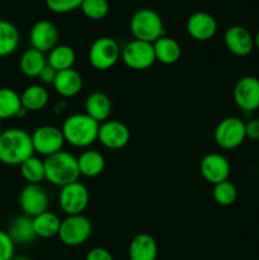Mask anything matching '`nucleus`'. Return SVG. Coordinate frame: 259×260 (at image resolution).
I'll return each mask as SVG.
<instances>
[{"mask_svg": "<svg viewBox=\"0 0 259 260\" xmlns=\"http://www.w3.org/2000/svg\"><path fill=\"white\" fill-rule=\"evenodd\" d=\"M85 260H114V258L107 249L93 248L88 251Z\"/></svg>", "mask_w": 259, "mask_h": 260, "instance_id": "35", "label": "nucleus"}, {"mask_svg": "<svg viewBox=\"0 0 259 260\" xmlns=\"http://www.w3.org/2000/svg\"><path fill=\"white\" fill-rule=\"evenodd\" d=\"M58 203L68 216L83 215L89 203V190L83 183L74 182L61 187L58 194Z\"/></svg>", "mask_w": 259, "mask_h": 260, "instance_id": "9", "label": "nucleus"}, {"mask_svg": "<svg viewBox=\"0 0 259 260\" xmlns=\"http://www.w3.org/2000/svg\"><path fill=\"white\" fill-rule=\"evenodd\" d=\"M234 102L240 109L253 112L259 108V79L244 76L234 86Z\"/></svg>", "mask_w": 259, "mask_h": 260, "instance_id": "12", "label": "nucleus"}, {"mask_svg": "<svg viewBox=\"0 0 259 260\" xmlns=\"http://www.w3.org/2000/svg\"><path fill=\"white\" fill-rule=\"evenodd\" d=\"M8 234L14 241V244H20V245H27L35 241L37 238L33 229V218L23 215L19 217L14 218L10 223Z\"/></svg>", "mask_w": 259, "mask_h": 260, "instance_id": "22", "label": "nucleus"}, {"mask_svg": "<svg viewBox=\"0 0 259 260\" xmlns=\"http://www.w3.org/2000/svg\"><path fill=\"white\" fill-rule=\"evenodd\" d=\"M81 3L83 0H46V5L48 9L53 13H58V14L78 9L81 7Z\"/></svg>", "mask_w": 259, "mask_h": 260, "instance_id": "33", "label": "nucleus"}, {"mask_svg": "<svg viewBox=\"0 0 259 260\" xmlns=\"http://www.w3.org/2000/svg\"><path fill=\"white\" fill-rule=\"evenodd\" d=\"M254 43H255V47L259 50V30L255 35V37H254Z\"/></svg>", "mask_w": 259, "mask_h": 260, "instance_id": "38", "label": "nucleus"}, {"mask_svg": "<svg viewBox=\"0 0 259 260\" xmlns=\"http://www.w3.org/2000/svg\"><path fill=\"white\" fill-rule=\"evenodd\" d=\"M29 42L32 48L41 52H50L57 46L58 29L50 20H38L35 23L29 33Z\"/></svg>", "mask_w": 259, "mask_h": 260, "instance_id": "14", "label": "nucleus"}, {"mask_svg": "<svg viewBox=\"0 0 259 260\" xmlns=\"http://www.w3.org/2000/svg\"><path fill=\"white\" fill-rule=\"evenodd\" d=\"M121 57L124 65L132 70H146L156 61L152 43L139 40L126 43L121 50Z\"/></svg>", "mask_w": 259, "mask_h": 260, "instance_id": "7", "label": "nucleus"}, {"mask_svg": "<svg viewBox=\"0 0 259 260\" xmlns=\"http://www.w3.org/2000/svg\"><path fill=\"white\" fill-rule=\"evenodd\" d=\"M56 74H57V71L55 70V69L51 68L50 65H46L45 69H43L42 71H41L40 74V80L42 81L43 84H53V81H55V78H56Z\"/></svg>", "mask_w": 259, "mask_h": 260, "instance_id": "37", "label": "nucleus"}, {"mask_svg": "<svg viewBox=\"0 0 259 260\" xmlns=\"http://www.w3.org/2000/svg\"><path fill=\"white\" fill-rule=\"evenodd\" d=\"M15 244L8 231L0 230V260H12L14 258Z\"/></svg>", "mask_w": 259, "mask_h": 260, "instance_id": "34", "label": "nucleus"}, {"mask_svg": "<svg viewBox=\"0 0 259 260\" xmlns=\"http://www.w3.org/2000/svg\"><path fill=\"white\" fill-rule=\"evenodd\" d=\"M19 167L20 174L28 184H40L42 180L46 179L45 161L36 157L35 155L28 157Z\"/></svg>", "mask_w": 259, "mask_h": 260, "instance_id": "30", "label": "nucleus"}, {"mask_svg": "<svg viewBox=\"0 0 259 260\" xmlns=\"http://www.w3.org/2000/svg\"><path fill=\"white\" fill-rule=\"evenodd\" d=\"M19 46V32L12 22L0 19V57L14 52Z\"/></svg>", "mask_w": 259, "mask_h": 260, "instance_id": "27", "label": "nucleus"}, {"mask_svg": "<svg viewBox=\"0 0 259 260\" xmlns=\"http://www.w3.org/2000/svg\"><path fill=\"white\" fill-rule=\"evenodd\" d=\"M22 108L20 95L10 88H0V119L17 117Z\"/></svg>", "mask_w": 259, "mask_h": 260, "instance_id": "29", "label": "nucleus"}, {"mask_svg": "<svg viewBox=\"0 0 259 260\" xmlns=\"http://www.w3.org/2000/svg\"><path fill=\"white\" fill-rule=\"evenodd\" d=\"M226 48L235 56H248L255 47L254 37L243 25H231L223 36Z\"/></svg>", "mask_w": 259, "mask_h": 260, "instance_id": "16", "label": "nucleus"}, {"mask_svg": "<svg viewBox=\"0 0 259 260\" xmlns=\"http://www.w3.org/2000/svg\"><path fill=\"white\" fill-rule=\"evenodd\" d=\"M91 231L93 226L88 217L84 215H73L61 221L57 236L65 245L79 246L90 238Z\"/></svg>", "mask_w": 259, "mask_h": 260, "instance_id": "5", "label": "nucleus"}, {"mask_svg": "<svg viewBox=\"0 0 259 260\" xmlns=\"http://www.w3.org/2000/svg\"><path fill=\"white\" fill-rule=\"evenodd\" d=\"M12 260H30V259L27 258V256H14Z\"/></svg>", "mask_w": 259, "mask_h": 260, "instance_id": "39", "label": "nucleus"}, {"mask_svg": "<svg viewBox=\"0 0 259 260\" xmlns=\"http://www.w3.org/2000/svg\"><path fill=\"white\" fill-rule=\"evenodd\" d=\"M46 180L57 187H65L74 182H78L80 177L78 157L68 151H58L50 155L45 160Z\"/></svg>", "mask_w": 259, "mask_h": 260, "instance_id": "3", "label": "nucleus"}, {"mask_svg": "<svg viewBox=\"0 0 259 260\" xmlns=\"http://www.w3.org/2000/svg\"><path fill=\"white\" fill-rule=\"evenodd\" d=\"M84 108H85V113L94 121L103 123L108 119L112 112L111 98L103 91H94L86 96Z\"/></svg>", "mask_w": 259, "mask_h": 260, "instance_id": "20", "label": "nucleus"}, {"mask_svg": "<svg viewBox=\"0 0 259 260\" xmlns=\"http://www.w3.org/2000/svg\"><path fill=\"white\" fill-rule=\"evenodd\" d=\"M155 51V57L156 61L164 63V65H173L178 62V60L182 56V48L180 45L172 37L163 36L159 40L152 43Z\"/></svg>", "mask_w": 259, "mask_h": 260, "instance_id": "21", "label": "nucleus"}, {"mask_svg": "<svg viewBox=\"0 0 259 260\" xmlns=\"http://www.w3.org/2000/svg\"><path fill=\"white\" fill-rule=\"evenodd\" d=\"M246 139L245 122L238 117H228L217 124L215 141L223 150H233L240 146Z\"/></svg>", "mask_w": 259, "mask_h": 260, "instance_id": "8", "label": "nucleus"}, {"mask_svg": "<svg viewBox=\"0 0 259 260\" xmlns=\"http://www.w3.org/2000/svg\"><path fill=\"white\" fill-rule=\"evenodd\" d=\"M2 134H3V129H2V126H0V136H2Z\"/></svg>", "mask_w": 259, "mask_h": 260, "instance_id": "40", "label": "nucleus"}, {"mask_svg": "<svg viewBox=\"0 0 259 260\" xmlns=\"http://www.w3.org/2000/svg\"><path fill=\"white\" fill-rule=\"evenodd\" d=\"M246 139L259 141V118H253L245 123Z\"/></svg>", "mask_w": 259, "mask_h": 260, "instance_id": "36", "label": "nucleus"}, {"mask_svg": "<svg viewBox=\"0 0 259 260\" xmlns=\"http://www.w3.org/2000/svg\"><path fill=\"white\" fill-rule=\"evenodd\" d=\"M238 198V189L229 180L213 185V200L220 206H231Z\"/></svg>", "mask_w": 259, "mask_h": 260, "instance_id": "31", "label": "nucleus"}, {"mask_svg": "<svg viewBox=\"0 0 259 260\" xmlns=\"http://www.w3.org/2000/svg\"><path fill=\"white\" fill-rule=\"evenodd\" d=\"M75 51L66 45H57L48 52L47 63L56 71H62L73 69L75 63Z\"/></svg>", "mask_w": 259, "mask_h": 260, "instance_id": "28", "label": "nucleus"}, {"mask_svg": "<svg viewBox=\"0 0 259 260\" xmlns=\"http://www.w3.org/2000/svg\"><path fill=\"white\" fill-rule=\"evenodd\" d=\"M89 62L96 70H108L116 65L121 56L118 43L111 37H99L89 48Z\"/></svg>", "mask_w": 259, "mask_h": 260, "instance_id": "6", "label": "nucleus"}, {"mask_svg": "<svg viewBox=\"0 0 259 260\" xmlns=\"http://www.w3.org/2000/svg\"><path fill=\"white\" fill-rule=\"evenodd\" d=\"M200 172L206 182L215 185L228 180L230 175V164L223 155L212 152L201 160Z\"/></svg>", "mask_w": 259, "mask_h": 260, "instance_id": "15", "label": "nucleus"}, {"mask_svg": "<svg viewBox=\"0 0 259 260\" xmlns=\"http://www.w3.org/2000/svg\"><path fill=\"white\" fill-rule=\"evenodd\" d=\"M32 136L22 128H8L0 136V162L20 165L33 156Z\"/></svg>", "mask_w": 259, "mask_h": 260, "instance_id": "1", "label": "nucleus"}, {"mask_svg": "<svg viewBox=\"0 0 259 260\" xmlns=\"http://www.w3.org/2000/svg\"><path fill=\"white\" fill-rule=\"evenodd\" d=\"M130 260H156L157 244L151 235L139 234L131 240L128 246Z\"/></svg>", "mask_w": 259, "mask_h": 260, "instance_id": "19", "label": "nucleus"}, {"mask_svg": "<svg viewBox=\"0 0 259 260\" xmlns=\"http://www.w3.org/2000/svg\"><path fill=\"white\" fill-rule=\"evenodd\" d=\"M48 198L46 190L40 184H27L19 193V207L28 217H36L48 211Z\"/></svg>", "mask_w": 259, "mask_h": 260, "instance_id": "11", "label": "nucleus"}, {"mask_svg": "<svg viewBox=\"0 0 259 260\" xmlns=\"http://www.w3.org/2000/svg\"><path fill=\"white\" fill-rule=\"evenodd\" d=\"M46 65H47V60L45 57V53L35 48L25 51L19 61V68L22 73L29 78H38Z\"/></svg>", "mask_w": 259, "mask_h": 260, "instance_id": "25", "label": "nucleus"}, {"mask_svg": "<svg viewBox=\"0 0 259 260\" xmlns=\"http://www.w3.org/2000/svg\"><path fill=\"white\" fill-rule=\"evenodd\" d=\"M65 141L75 147H88L98 140L99 123L86 113L71 114L61 127Z\"/></svg>", "mask_w": 259, "mask_h": 260, "instance_id": "2", "label": "nucleus"}, {"mask_svg": "<svg viewBox=\"0 0 259 260\" xmlns=\"http://www.w3.org/2000/svg\"><path fill=\"white\" fill-rule=\"evenodd\" d=\"M30 136H32L35 152L45 155L46 157L61 151L63 144H65V137H63L62 131L55 126L38 127Z\"/></svg>", "mask_w": 259, "mask_h": 260, "instance_id": "10", "label": "nucleus"}, {"mask_svg": "<svg viewBox=\"0 0 259 260\" xmlns=\"http://www.w3.org/2000/svg\"><path fill=\"white\" fill-rule=\"evenodd\" d=\"M131 139L128 127L119 121H106L99 124L98 140L104 147L119 150L126 146Z\"/></svg>", "mask_w": 259, "mask_h": 260, "instance_id": "13", "label": "nucleus"}, {"mask_svg": "<svg viewBox=\"0 0 259 260\" xmlns=\"http://www.w3.org/2000/svg\"><path fill=\"white\" fill-rule=\"evenodd\" d=\"M80 9L89 19H103L109 12V3L108 0H83Z\"/></svg>", "mask_w": 259, "mask_h": 260, "instance_id": "32", "label": "nucleus"}, {"mask_svg": "<svg viewBox=\"0 0 259 260\" xmlns=\"http://www.w3.org/2000/svg\"><path fill=\"white\" fill-rule=\"evenodd\" d=\"M188 35L196 41H208L216 35L217 22L206 12H196L187 20Z\"/></svg>", "mask_w": 259, "mask_h": 260, "instance_id": "17", "label": "nucleus"}, {"mask_svg": "<svg viewBox=\"0 0 259 260\" xmlns=\"http://www.w3.org/2000/svg\"><path fill=\"white\" fill-rule=\"evenodd\" d=\"M52 85L56 93L60 94L61 96L71 98L80 93L81 88H83V78L74 69L57 71Z\"/></svg>", "mask_w": 259, "mask_h": 260, "instance_id": "18", "label": "nucleus"}, {"mask_svg": "<svg viewBox=\"0 0 259 260\" xmlns=\"http://www.w3.org/2000/svg\"><path fill=\"white\" fill-rule=\"evenodd\" d=\"M61 220L56 213L46 211L41 215L33 217V229L37 238L50 239L58 235Z\"/></svg>", "mask_w": 259, "mask_h": 260, "instance_id": "24", "label": "nucleus"}, {"mask_svg": "<svg viewBox=\"0 0 259 260\" xmlns=\"http://www.w3.org/2000/svg\"><path fill=\"white\" fill-rule=\"evenodd\" d=\"M23 108L29 111H41L48 103V91L42 85H30L20 94Z\"/></svg>", "mask_w": 259, "mask_h": 260, "instance_id": "26", "label": "nucleus"}, {"mask_svg": "<svg viewBox=\"0 0 259 260\" xmlns=\"http://www.w3.org/2000/svg\"><path fill=\"white\" fill-rule=\"evenodd\" d=\"M78 165L80 175L94 178L101 174L106 168V159L95 150H86L78 157Z\"/></svg>", "mask_w": 259, "mask_h": 260, "instance_id": "23", "label": "nucleus"}, {"mask_svg": "<svg viewBox=\"0 0 259 260\" xmlns=\"http://www.w3.org/2000/svg\"><path fill=\"white\" fill-rule=\"evenodd\" d=\"M130 29L135 40L154 43L160 37L165 36L164 23L161 17L155 10L144 8L132 15L130 20Z\"/></svg>", "mask_w": 259, "mask_h": 260, "instance_id": "4", "label": "nucleus"}]
</instances>
